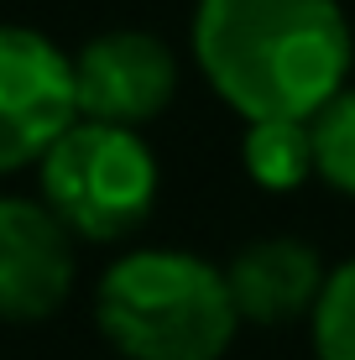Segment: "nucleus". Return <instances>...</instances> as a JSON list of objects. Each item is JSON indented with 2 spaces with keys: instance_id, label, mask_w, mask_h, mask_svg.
<instances>
[{
  "instance_id": "9d476101",
  "label": "nucleus",
  "mask_w": 355,
  "mask_h": 360,
  "mask_svg": "<svg viewBox=\"0 0 355 360\" xmlns=\"http://www.w3.org/2000/svg\"><path fill=\"white\" fill-rule=\"evenodd\" d=\"M309 334L319 360H355V256L324 277V292L309 314Z\"/></svg>"
},
{
  "instance_id": "f257e3e1",
  "label": "nucleus",
  "mask_w": 355,
  "mask_h": 360,
  "mask_svg": "<svg viewBox=\"0 0 355 360\" xmlns=\"http://www.w3.org/2000/svg\"><path fill=\"white\" fill-rule=\"evenodd\" d=\"M188 47L240 120H314L350 84L355 37L340 0H199Z\"/></svg>"
},
{
  "instance_id": "6e6552de",
  "label": "nucleus",
  "mask_w": 355,
  "mask_h": 360,
  "mask_svg": "<svg viewBox=\"0 0 355 360\" xmlns=\"http://www.w3.org/2000/svg\"><path fill=\"white\" fill-rule=\"evenodd\" d=\"M240 167L256 188H303L314 178V131L309 120H251L240 136Z\"/></svg>"
},
{
  "instance_id": "39448f33",
  "label": "nucleus",
  "mask_w": 355,
  "mask_h": 360,
  "mask_svg": "<svg viewBox=\"0 0 355 360\" xmlns=\"http://www.w3.org/2000/svg\"><path fill=\"white\" fill-rule=\"evenodd\" d=\"M73 58V105L79 120L141 131L178 99V53L157 32L115 27L79 47Z\"/></svg>"
},
{
  "instance_id": "20e7f679",
  "label": "nucleus",
  "mask_w": 355,
  "mask_h": 360,
  "mask_svg": "<svg viewBox=\"0 0 355 360\" xmlns=\"http://www.w3.org/2000/svg\"><path fill=\"white\" fill-rule=\"evenodd\" d=\"M73 120V58L37 27H0V178L37 167Z\"/></svg>"
},
{
  "instance_id": "7ed1b4c3",
  "label": "nucleus",
  "mask_w": 355,
  "mask_h": 360,
  "mask_svg": "<svg viewBox=\"0 0 355 360\" xmlns=\"http://www.w3.org/2000/svg\"><path fill=\"white\" fill-rule=\"evenodd\" d=\"M37 188L73 240L115 245L152 219L162 172L141 131L73 120L53 141V152L37 162Z\"/></svg>"
},
{
  "instance_id": "423d86ee",
  "label": "nucleus",
  "mask_w": 355,
  "mask_h": 360,
  "mask_svg": "<svg viewBox=\"0 0 355 360\" xmlns=\"http://www.w3.org/2000/svg\"><path fill=\"white\" fill-rule=\"evenodd\" d=\"M79 282V240L27 193H0V319L37 324L68 303Z\"/></svg>"
},
{
  "instance_id": "1a4fd4ad",
  "label": "nucleus",
  "mask_w": 355,
  "mask_h": 360,
  "mask_svg": "<svg viewBox=\"0 0 355 360\" xmlns=\"http://www.w3.org/2000/svg\"><path fill=\"white\" fill-rule=\"evenodd\" d=\"M314 131V178H324L335 193L355 198V84H345L319 115L309 120Z\"/></svg>"
},
{
  "instance_id": "f03ea898",
  "label": "nucleus",
  "mask_w": 355,
  "mask_h": 360,
  "mask_svg": "<svg viewBox=\"0 0 355 360\" xmlns=\"http://www.w3.org/2000/svg\"><path fill=\"white\" fill-rule=\"evenodd\" d=\"M94 324L126 360H219L240 334L225 266L178 245H136L100 271Z\"/></svg>"
},
{
  "instance_id": "0eeeda50",
  "label": "nucleus",
  "mask_w": 355,
  "mask_h": 360,
  "mask_svg": "<svg viewBox=\"0 0 355 360\" xmlns=\"http://www.w3.org/2000/svg\"><path fill=\"white\" fill-rule=\"evenodd\" d=\"M324 277H329V266L298 235L246 240L225 266V288H230L240 324H262V329H283V324L309 319L324 292Z\"/></svg>"
}]
</instances>
